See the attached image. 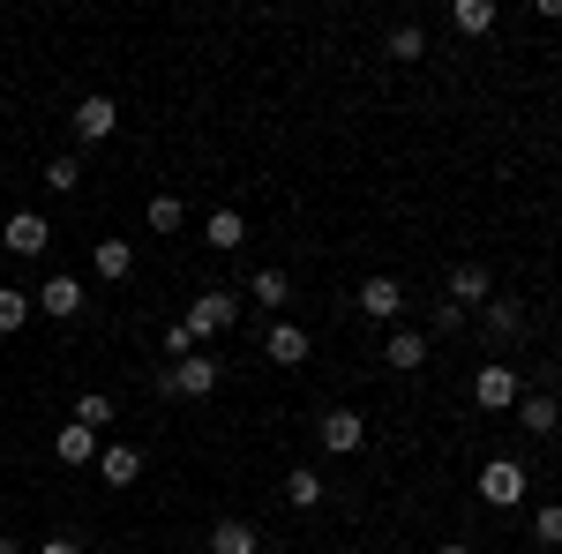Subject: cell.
Returning a JSON list of instances; mask_svg holds the SVG:
<instances>
[{
  "instance_id": "6da1fadb",
  "label": "cell",
  "mask_w": 562,
  "mask_h": 554,
  "mask_svg": "<svg viewBox=\"0 0 562 554\" xmlns=\"http://www.w3.org/2000/svg\"><path fill=\"white\" fill-rule=\"evenodd\" d=\"M217 375H225V368L195 352V360H173V368H158V389H166V397H211Z\"/></svg>"
},
{
  "instance_id": "7a4b0ae2",
  "label": "cell",
  "mask_w": 562,
  "mask_h": 554,
  "mask_svg": "<svg viewBox=\"0 0 562 554\" xmlns=\"http://www.w3.org/2000/svg\"><path fill=\"white\" fill-rule=\"evenodd\" d=\"M518 368H503V360H487V368H480L473 375V405L480 412H518Z\"/></svg>"
},
{
  "instance_id": "3957f363",
  "label": "cell",
  "mask_w": 562,
  "mask_h": 554,
  "mask_svg": "<svg viewBox=\"0 0 562 554\" xmlns=\"http://www.w3.org/2000/svg\"><path fill=\"white\" fill-rule=\"evenodd\" d=\"M480 502H495V510H518L525 502V465L518 457H487V465H480Z\"/></svg>"
},
{
  "instance_id": "277c9868",
  "label": "cell",
  "mask_w": 562,
  "mask_h": 554,
  "mask_svg": "<svg viewBox=\"0 0 562 554\" xmlns=\"http://www.w3.org/2000/svg\"><path fill=\"white\" fill-rule=\"evenodd\" d=\"M188 323H195L203 338H225V330L240 323V293H225V285H211V293H195V307H188Z\"/></svg>"
},
{
  "instance_id": "5b68a950",
  "label": "cell",
  "mask_w": 562,
  "mask_h": 554,
  "mask_svg": "<svg viewBox=\"0 0 562 554\" xmlns=\"http://www.w3.org/2000/svg\"><path fill=\"white\" fill-rule=\"evenodd\" d=\"M315 434H323V450H330V457H352V450L368 442V420H360V412H346V405H330V412L315 420Z\"/></svg>"
},
{
  "instance_id": "8992f818",
  "label": "cell",
  "mask_w": 562,
  "mask_h": 554,
  "mask_svg": "<svg viewBox=\"0 0 562 554\" xmlns=\"http://www.w3.org/2000/svg\"><path fill=\"white\" fill-rule=\"evenodd\" d=\"M360 315H368V323H397V315H405V285L383 278V270L360 278Z\"/></svg>"
},
{
  "instance_id": "52a82bcc",
  "label": "cell",
  "mask_w": 562,
  "mask_h": 554,
  "mask_svg": "<svg viewBox=\"0 0 562 554\" xmlns=\"http://www.w3.org/2000/svg\"><path fill=\"white\" fill-rule=\"evenodd\" d=\"M0 240H8V256H23V262H31V256H45V240H53V225H45L38 211H15L8 225H0Z\"/></svg>"
},
{
  "instance_id": "ba28073f",
  "label": "cell",
  "mask_w": 562,
  "mask_h": 554,
  "mask_svg": "<svg viewBox=\"0 0 562 554\" xmlns=\"http://www.w3.org/2000/svg\"><path fill=\"white\" fill-rule=\"evenodd\" d=\"M113 128H121V105H113L105 90H90L83 105H76V135H83V143H113Z\"/></svg>"
},
{
  "instance_id": "9c48e42d",
  "label": "cell",
  "mask_w": 562,
  "mask_h": 554,
  "mask_svg": "<svg viewBox=\"0 0 562 554\" xmlns=\"http://www.w3.org/2000/svg\"><path fill=\"white\" fill-rule=\"evenodd\" d=\"M38 315H53V323H68V315H83V278H45L38 293Z\"/></svg>"
},
{
  "instance_id": "30bf717a",
  "label": "cell",
  "mask_w": 562,
  "mask_h": 554,
  "mask_svg": "<svg viewBox=\"0 0 562 554\" xmlns=\"http://www.w3.org/2000/svg\"><path fill=\"white\" fill-rule=\"evenodd\" d=\"M487 299H495V278H487L480 262H458V270H450V307L473 315V307H487Z\"/></svg>"
},
{
  "instance_id": "8fae6325",
  "label": "cell",
  "mask_w": 562,
  "mask_h": 554,
  "mask_svg": "<svg viewBox=\"0 0 562 554\" xmlns=\"http://www.w3.org/2000/svg\"><path fill=\"white\" fill-rule=\"evenodd\" d=\"M98 479H105V487H135V479H143V450H135V442H105V450H98Z\"/></svg>"
},
{
  "instance_id": "7c38bea8",
  "label": "cell",
  "mask_w": 562,
  "mask_h": 554,
  "mask_svg": "<svg viewBox=\"0 0 562 554\" xmlns=\"http://www.w3.org/2000/svg\"><path fill=\"white\" fill-rule=\"evenodd\" d=\"M383 368L420 375V368H428V338H420V330H390V338H383Z\"/></svg>"
},
{
  "instance_id": "4fadbf2b",
  "label": "cell",
  "mask_w": 562,
  "mask_h": 554,
  "mask_svg": "<svg viewBox=\"0 0 562 554\" xmlns=\"http://www.w3.org/2000/svg\"><path fill=\"white\" fill-rule=\"evenodd\" d=\"M211 554H262V532L248 517H217L211 524Z\"/></svg>"
},
{
  "instance_id": "5bb4252c",
  "label": "cell",
  "mask_w": 562,
  "mask_h": 554,
  "mask_svg": "<svg viewBox=\"0 0 562 554\" xmlns=\"http://www.w3.org/2000/svg\"><path fill=\"white\" fill-rule=\"evenodd\" d=\"M98 450H105V442H98L90 427H76V420L53 434V457H60V465H98Z\"/></svg>"
},
{
  "instance_id": "9a60e30c",
  "label": "cell",
  "mask_w": 562,
  "mask_h": 554,
  "mask_svg": "<svg viewBox=\"0 0 562 554\" xmlns=\"http://www.w3.org/2000/svg\"><path fill=\"white\" fill-rule=\"evenodd\" d=\"M480 323H487V338H495V344H518L525 338V307H518V299H487Z\"/></svg>"
},
{
  "instance_id": "2e32d148",
  "label": "cell",
  "mask_w": 562,
  "mask_h": 554,
  "mask_svg": "<svg viewBox=\"0 0 562 554\" xmlns=\"http://www.w3.org/2000/svg\"><path fill=\"white\" fill-rule=\"evenodd\" d=\"M262 352H270L278 368H301V360H307V330H301V323H270V338H262Z\"/></svg>"
},
{
  "instance_id": "e0dca14e",
  "label": "cell",
  "mask_w": 562,
  "mask_h": 554,
  "mask_svg": "<svg viewBox=\"0 0 562 554\" xmlns=\"http://www.w3.org/2000/svg\"><path fill=\"white\" fill-rule=\"evenodd\" d=\"M90 270H98L105 285H121V278L135 270V248L128 240H98V248H90Z\"/></svg>"
},
{
  "instance_id": "ac0fdd59",
  "label": "cell",
  "mask_w": 562,
  "mask_h": 554,
  "mask_svg": "<svg viewBox=\"0 0 562 554\" xmlns=\"http://www.w3.org/2000/svg\"><path fill=\"white\" fill-rule=\"evenodd\" d=\"M518 427H525V434H555V427H562V405L548 397V389H540V397H518Z\"/></svg>"
},
{
  "instance_id": "d6986e66",
  "label": "cell",
  "mask_w": 562,
  "mask_h": 554,
  "mask_svg": "<svg viewBox=\"0 0 562 554\" xmlns=\"http://www.w3.org/2000/svg\"><path fill=\"white\" fill-rule=\"evenodd\" d=\"M203 240H211L217 256H233V248L248 240V217H240V211H211V225H203Z\"/></svg>"
},
{
  "instance_id": "ffe728a7",
  "label": "cell",
  "mask_w": 562,
  "mask_h": 554,
  "mask_svg": "<svg viewBox=\"0 0 562 554\" xmlns=\"http://www.w3.org/2000/svg\"><path fill=\"white\" fill-rule=\"evenodd\" d=\"M113 420H121V405H113L105 389H83V397H76V427H90V434H105Z\"/></svg>"
},
{
  "instance_id": "44dd1931",
  "label": "cell",
  "mask_w": 562,
  "mask_h": 554,
  "mask_svg": "<svg viewBox=\"0 0 562 554\" xmlns=\"http://www.w3.org/2000/svg\"><path fill=\"white\" fill-rule=\"evenodd\" d=\"M248 299H256V307H270V315H278V307H285V299H293V278H285V270H256V278H248Z\"/></svg>"
},
{
  "instance_id": "7402d4cb",
  "label": "cell",
  "mask_w": 562,
  "mask_h": 554,
  "mask_svg": "<svg viewBox=\"0 0 562 554\" xmlns=\"http://www.w3.org/2000/svg\"><path fill=\"white\" fill-rule=\"evenodd\" d=\"M390 60H428V31L420 23H390Z\"/></svg>"
},
{
  "instance_id": "603a6c76",
  "label": "cell",
  "mask_w": 562,
  "mask_h": 554,
  "mask_svg": "<svg viewBox=\"0 0 562 554\" xmlns=\"http://www.w3.org/2000/svg\"><path fill=\"white\" fill-rule=\"evenodd\" d=\"M285 502H293V510H315V502H323V472L293 465V472H285Z\"/></svg>"
},
{
  "instance_id": "cb8c5ba5",
  "label": "cell",
  "mask_w": 562,
  "mask_h": 554,
  "mask_svg": "<svg viewBox=\"0 0 562 554\" xmlns=\"http://www.w3.org/2000/svg\"><path fill=\"white\" fill-rule=\"evenodd\" d=\"M31 307H38L31 293H15V285H0V338H15V330L31 323Z\"/></svg>"
},
{
  "instance_id": "d4e9b609",
  "label": "cell",
  "mask_w": 562,
  "mask_h": 554,
  "mask_svg": "<svg viewBox=\"0 0 562 554\" xmlns=\"http://www.w3.org/2000/svg\"><path fill=\"white\" fill-rule=\"evenodd\" d=\"M450 23H458L465 38H480V31H495V0H458V8H450Z\"/></svg>"
},
{
  "instance_id": "484cf974",
  "label": "cell",
  "mask_w": 562,
  "mask_h": 554,
  "mask_svg": "<svg viewBox=\"0 0 562 554\" xmlns=\"http://www.w3.org/2000/svg\"><path fill=\"white\" fill-rule=\"evenodd\" d=\"M188 211H180V195H150V233H180Z\"/></svg>"
},
{
  "instance_id": "4316f807",
  "label": "cell",
  "mask_w": 562,
  "mask_h": 554,
  "mask_svg": "<svg viewBox=\"0 0 562 554\" xmlns=\"http://www.w3.org/2000/svg\"><path fill=\"white\" fill-rule=\"evenodd\" d=\"M195 344H203V330H195L188 315H180V323H166V352H173V360H195Z\"/></svg>"
},
{
  "instance_id": "83f0119b",
  "label": "cell",
  "mask_w": 562,
  "mask_h": 554,
  "mask_svg": "<svg viewBox=\"0 0 562 554\" xmlns=\"http://www.w3.org/2000/svg\"><path fill=\"white\" fill-rule=\"evenodd\" d=\"M532 540L555 554L562 547V502H540V517H532Z\"/></svg>"
},
{
  "instance_id": "f1b7e54d",
  "label": "cell",
  "mask_w": 562,
  "mask_h": 554,
  "mask_svg": "<svg viewBox=\"0 0 562 554\" xmlns=\"http://www.w3.org/2000/svg\"><path fill=\"white\" fill-rule=\"evenodd\" d=\"M45 188H53V195L83 188V158H53V166H45Z\"/></svg>"
},
{
  "instance_id": "f546056e",
  "label": "cell",
  "mask_w": 562,
  "mask_h": 554,
  "mask_svg": "<svg viewBox=\"0 0 562 554\" xmlns=\"http://www.w3.org/2000/svg\"><path fill=\"white\" fill-rule=\"evenodd\" d=\"M31 554H90V547H83V540H76V532H60V540H38V547H31Z\"/></svg>"
},
{
  "instance_id": "4dcf8cb0",
  "label": "cell",
  "mask_w": 562,
  "mask_h": 554,
  "mask_svg": "<svg viewBox=\"0 0 562 554\" xmlns=\"http://www.w3.org/2000/svg\"><path fill=\"white\" fill-rule=\"evenodd\" d=\"M435 554H473V540H442V547H435Z\"/></svg>"
},
{
  "instance_id": "1f68e13d",
  "label": "cell",
  "mask_w": 562,
  "mask_h": 554,
  "mask_svg": "<svg viewBox=\"0 0 562 554\" xmlns=\"http://www.w3.org/2000/svg\"><path fill=\"white\" fill-rule=\"evenodd\" d=\"M0 554H31V547H23V540H8V532H0Z\"/></svg>"
},
{
  "instance_id": "d6a6232c",
  "label": "cell",
  "mask_w": 562,
  "mask_h": 554,
  "mask_svg": "<svg viewBox=\"0 0 562 554\" xmlns=\"http://www.w3.org/2000/svg\"><path fill=\"white\" fill-rule=\"evenodd\" d=\"M262 554H285V547H262Z\"/></svg>"
}]
</instances>
